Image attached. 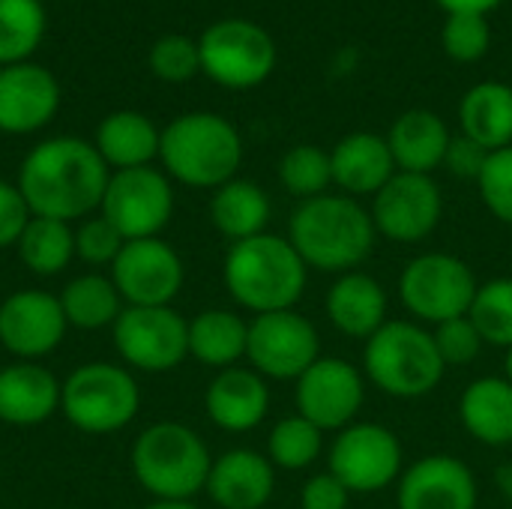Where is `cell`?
Masks as SVG:
<instances>
[{
    "label": "cell",
    "mask_w": 512,
    "mask_h": 509,
    "mask_svg": "<svg viewBox=\"0 0 512 509\" xmlns=\"http://www.w3.org/2000/svg\"><path fill=\"white\" fill-rule=\"evenodd\" d=\"M15 249L33 276H57L75 258V228L60 219L33 216Z\"/></svg>",
    "instance_id": "cell-32"
},
{
    "label": "cell",
    "mask_w": 512,
    "mask_h": 509,
    "mask_svg": "<svg viewBox=\"0 0 512 509\" xmlns=\"http://www.w3.org/2000/svg\"><path fill=\"white\" fill-rule=\"evenodd\" d=\"M150 69L156 78L180 84L189 81L192 75L201 72V54H198V42L183 36V33H168L159 36L150 48Z\"/></svg>",
    "instance_id": "cell-38"
},
{
    "label": "cell",
    "mask_w": 512,
    "mask_h": 509,
    "mask_svg": "<svg viewBox=\"0 0 512 509\" xmlns=\"http://www.w3.org/2000/svg\"><path fill=\"white\" fill-rule=\"evenodd\" d=\"M279 183L297 201H309L324 195L333 186V165L330 153L315 144L291 147L279 162Z\"/></svg>",
    "instance_id": "cell-36"
},
{
    "label": "cell",
    "mask_w": 512,
    "mask_h": 509,
    "mask_svg": "<svg viewBox=\"0 0 512 509\" xmlns=\"http://www.w3.org/2000/svg\"><path fill=\"white\" fill-rule=\"evenodd\" d=\"M60 387L51 369L39 363H9L0 369V423L39 426L60 411Z\"/></svg>",
    "instance_id": "cell-23"
},
{
    "label": "cell",
    "mask_w": 512,
    "mask_h": 509,
    "mask_svg": "<svg viewBox=\"0 0 512 509\" xmlns=\"http://www.w3.org/2000/svg\"><path fill=\"white\" fill-rule=\"evenodd\" d=\"M462 135L483 144L489 153L512 144V87L504 81L474 84L459 105Z\"/></svg>",
    "instance_id": "cell-30"
},
{
    "label": "cell",
    "mask_w": 512,
    "mask_h": 509,
    "mask_svg": "<svg viewBox=\"0 0 512 509\" xmlns=\"http://www.w3.org/2000/svg\"><path fill=\"white\" fill-rule=\"evenodd\" d=\"M249 321L231 309H204L189 321V357L216 372L246 360Z\"/></svg>",
    "instance_id": "cell-29"
},
{
    "label": "cell",
    "mask_w": 512,
    "mask_h": 509,
    "mask_svg": "<svg viewBox=\"0 0 512 509\" xmlns=\"http://www.w3.org/2000/svg\"><path fill=\"white\" fill-rule=\"evenodd\" d=\"M351 492L330 474H312L300 489V509H348Z\"/></svg>",
    "instance_id": "cell-44"
},
{
    "label": "cell",
    "mask_w": 512,
    "mask_h": 509,
    "mask_svg": "<svg viewBox=\"0 0 512 509\" xmlns=\"http://www.w3.org/2000/svg\"><path fill=\"white\" fill-rule=\"evenodd\" d=\"M144 509H198L192 501H153L150 507Z\"/></svg>",
    "instance_id": "cell-47"
},
{
    "label": "cell",
    "mask_w": 512,
    "mask_h": 509,
    "mask_svg": "<svg viewBox=\"0 0 512 509\" xmlns=\"http://www.w3.org/2000/svg\"><path fill=\"white\" fill-rule=\"evenodd\" d=\"M297 414L315 423L324 435L342 432L357 423L366 402V375L342 357L315 360L294 381Z\"/></svg>",
    "instance_id": "cell-14"
},
{
    "label": "cell",
    "mask_w": 512,
    "mask_h": 509,
    "mask_svg": "<svg viewBox=\"0 0 512 509\" xmlns=\"http://www.w3.org/2000/svg\"><path fill=\"white\" fill-rule=\"evenodd\" d=\"M159 141L162 129H156L150 117L138 111H114L99 123L93 147L111 171H126L159 159Z\"/></svg>",
    "instance_id": "cell-27"
},
{
    "label": "cell",
    "mask_w": 512,
    "mask_h": 509,
    "mask_svg": "<svg viewBox=\"0 0 512 509\" xmlns=\"http://www.w3.org/2000/svg\"><path fill=\"white\" fill-rule=\"evenodd\" d=\"M468 318L492 348H512V276L480 282Z\"/></svg>",
    "instance_id": "cell-35"
},
{
    "label": "cell",
    "mask_w": 512,
    "mask_h": 509,
    "mask_svg": "<svg viewBox=\"0 0 512 509\" xmlns=\"http://www.w3.org/2000/svg\"><path fill=\"white\" fill-rule=\"evenodd\" d=\"M69 324L60 300L39 288L12 291L0 303V345L15 357L36 363L54 354L66 336Z\"/></svg>",
    "instance_id": "cell-17"
},
{
    "label": "cell",
    "mask_w": 512,
    "mask_h": 509,
    "mask_svg": "<svg viewBox=\"0 0 512 509\" xmlns=\"http://www.w3.org/2000/svg\"><path fill=\"white\" fill-rule=\"evenodd\" d=\"M99 213L120 231L123 240L159 237L174 216L171 177L153 165L111 171Z\"/></svg>",
    "instance_id": "cell-12"
},
{
    "label": "cell",
    "mask_w": 512,
    "mask_h": 509,
    "mask_svg": "<svg viewBox=\"0 0 512 509\" xmlns=\"http://www.w3.org/2000/svg\"><path fill=\"white\" fill-rule=\"evenodd\" d=\"M450 129L447 123L429 111V108H411L387 132V144L393 153V162L399 171L408 174H432L444 165L447 147H450Z\"/></svg>",
    "instance_id": "cell-25"
},
{
    "label": "cell",
    "mask_w": 512,
    "mask_h": 509,
    "mask_svg": "<svg viewBox=\"0 0 512 509\" xmlns=\"http://www.w3.org/2000/svg\"><path fill=\"white\" fill-rule=\"evenodd\" d=\"M45 3L0 0V66L24 63L45 39Z\"/></svg>",
    "instance_id": "cell-33"
},
{
    "label": "cell",
    "mask_w": 512,
    "mask_h": 509,
    "mask_svg": "<svg viewBox=\"0 0 512 509\" xmlns=\"http://www.w3.org/2000/svg\"><path fill=\"white\" fill-rule=\"evenodd\" d=\"M159 159L171 180L192 189H219L240 171L243 138L231 120L210 111H189L162 129Z\"/></svg>",
    "instance_id": "cell-4"
},
{
    "label": "cell",
    "mask_w": 512,
    "mask_h": 509,
    "mask_svg": "<svg viewBox=\"0 0 512 509\" xmlns=\"http://www.w3.org/2000/svg\"><path fill=\"white\" fill-rule=\"evenodd\" d=\"M129 369L162 375L189 357V321L174 306H126L111 327Z\"/></svg>",
    "instance_id": "cell-11"
},
{
    "label": "cell",
    "mask_w": 512,
    "mask_h": 509,
    "mask_svg": "<svg viewBox=\"0 0 512 509\" xmlns=\"http://www.w3.org/2000/svg\"><path fill=\"white\" fill-rule=\"evenodd\" d=\"M270 213H273L270 195L258 183H252V180L234 177L225 186L213 189L210 222L231 243H240V240L264 234L267 222H270Z\"/></svg>",
    "instance_id": "cell-28"
},
{
    "label": "cell",
    "mask_w": 512,
    "mask_h": 509,
    "mask_svg": "<svg viewBox=\"0 0 512 509\" xmlns=\"http://www.w3.org/2000/svg\"><path fill=\"white\" fill-rule=\"evenodd\" d=\"M204 492L219 509H264L276 492V468L267 453L234 447L213 459Z\"/></svg>",
    "instance_id": "cell-21"
},
{
    "label": "cell",
    "mask_w": 512,
    "mask_h": 509,
    "mask_svg": "<svg viewBox=\"0 0 512 509\" xmlns=\"http://www.w3.org/2000/svg\"><path fill=\"white\" fill-rule=\"evenodd\" d=\"M480 282L474 270L450 252H426L405 264L399 300L417 324H444L468 315Z\"/></svg>",
    "instance_id": "cell-8"
},
{
    "label": "cell",
    "mask_w": 512,
    "mask_h": 509,
    "mask_svg": "<svg viewBox=\"0 0 512 509\" xmlns=\"http://www.w3.org/2000/svg\"><path fill=\"white\" fill-rule=\"evenodd\" d=\"M447 12H477V15H486L492 12L501 0H438Z\"/></svg>",
    "instance_id": "cell-45"
},
{
    "label": "cell",
    "mask_w": 512,
    "mask_h": 509,
    "mask_svg": "<svg viewBox=\"0 0 512 509\" xmlns=\"http://www.w3.org/2000/svg\"><path fill=\"white\" fill-rule=\"evenodd\" d=\"M60 108V84L39 63L0 66V132L30 135L45 129Z\"/></svg>",
    "instance_id": "cell-19"
},
{
    "label": "cell",
    "mask_w": 512,
    "mask_h": 509,
    "mask_svg": "<svg viewBox=\"0 0 512 509\" xmlns=\"http://www.w3.org/2000/svg\"><path fill=\"white\" fill-rule=\"evenodd\" d=\"M477 504L480 486L474 471L450 453L417 459L396 483L399 509H477Z\"/></svg>",
    "instance_id": "cell-18"
},
{
    "label": "cell",
    "mask_w": 512,
    "mask_h": 509,
    "mask_svg": "<svg viewBox=\"0 0 512 509\" xmlns=\"http://www.w3.org/2000/svg\"><path fill=\"white\" fill-rule=\"evenodd\" d=\"M477 189H480L486 210L498 222L512 225V144L489 153V162L477 180Z\"/></svg>",
    "instance_id": "cell-41"
},
{
    "label": "cell",
    "mask_w": 512,
    "mask_h": 509,
    "mask_svg": "<svg viewBox=\"0 0 512 509\" xmlns=\"http://www.w3.org/2000/svg\"><path fill=\"white\" fill-rule=\"evenodd\" d=\"M60 309L66 315V324L75 330H105L114 327L120 312L126 309L117 285L111 276L102 273H84L66 282V288L57 294Z\"/></svg>",
    "instance_id": "cell-31"
},
{
    "label": "cell",
    "mask_w": 512,
    "mask_h": 509,
    "mask_svg": "<svg viewBox=\"0 0 512 509\" xmlns=\"http://www.w3.org/2000/svg\"><path fill=\"white\" fill-rule=\"evenodd\" d=\"M441 42L444 51L456 60V63H477L492 42V27L486 21V15L477 12H450L441 30Z\"/></svg>",
    "instance_id": "cell-37"
},
{
    "label": "cell",
    "mask_w": 512,
    "mask_h": 509,
    "mask_svg": "<svg viewBox=\"0 0 512 509\" xmlns=\"http://www.w3.org/2000/svg\"><path fill=\"white\" fill-rule=\"evenodd\" d=\"M141 411V387L126 366L84 363L60 387V414L84 435H111L126 429Z\"/></svg>",
    "instance_id": "cell-7"
},
{
    "label": "cell",
    "mask_w": 512,
    "mask_h": 509,
    "mask_svg": "<svg viewBox=\"0 0 512 509\" xmlns=\"http://www.w3.org/2000/svg\"><path fill=\"white\" fill-rule=\"evenodd\" d=\"M324 453V432L300 414L282 417L267 435V459L279 471H306Z\"/></svg>",
    "instance_id": "cell-34"
},
{
    "label": "cell",
    "mask_w": 512,
    "mask_h": 509,
    "mask_svg": "<svg viewBox=\"0 0 512 509\" xmlns=\"http://www.w3.org/2000/svg\"><path fill=\"white\" fill-rule=\"evenodd\" d=\"M111 168L84 138L60 135L39 141L21 162L15 186L33 216L75 222L99 213Z\"/></svg>",
    "instance_id": "cell-1"
},
{
    "label": "cell",
    "mask_w": 512,
    "mask_h": 509,
    "mask_svg": "<svg viewBox=\"0 0 512 509\" xmlns=\"http://www.w3.org/2000/svg\"><path fill=\"white\" fill-rule=\"evenodd\" d=\"M138 486L153 501H192L207 489L213 456L204 438L174 420L147 426L129 453Z\"/></svg>",
    "instance_id": "cell-5"
},
{
    "label": "cell",
    "mask_w": 512,
    "mask_h": 509,
    "mask_svg": "<svg viewBox=\"0 0 512 509\" xmlns=\"http://www.w3.org/2000/svg\"><path fill=\"white\" fill-rule=\"evenodd\" d=\"M330 165H333V183L342 189V195H351L357 201L366 195L375 198L399 171L387 138L375 132L345 135L330 150Z\"/></svg>",
    "instance_id": "cell-24"
},
{
    "label": "cell",
    "mask_w": 512,
    "mask_h": 509,
    "mask_svg": "<svg viewBox=\"0 0 512 509\" xmlns=\"http://www.w3.org/2000/svg\"><path fill=\"white\" fill-rule=\"evenodd\" d=\"M285 237L309 270L342 276L369 261L378 231L372 213L357 198L324 192L294 207Z\"/></svg>",
    "instance_id": "cell-2"
},
{
    "label": "cell",
    "mask_w": 512,
    "mask_h": 509,
    "mask_svg": "<svg viewBox=\"0 0 512 509\" xmlns=\"http://www.w3.org/2000/svg\"><path fill=\"white\" fill-rule=\"evenodd\" d=\"M33 219L21 189L15 183L0 180V249L18 246L27 222Z\"/></svg>",
    "instance_id": "cell-42"
},
{
    "label": "cell",
    "mask_w": 512,
    "mask_h": 509,
    "mask_svg": "<svg viewBox=\"0 0 512 509\" xmlns=\"http://www.w3.org/2000/svg\"><path fill=\"white\" fill-rule=\"evenodd\" d=\"M327 471L351 495H378L399 483L405 471V450L384 423H351L336 432L327 450Z\"/></svg>",
    "instance_id": "cell-10"
},
{
    "label": "cell",
    "mask_w": 512,
    "mask_h": 509,
    "mask_svg": "<svg viewBox=\"0 0 512 509\" xmlns=\"http://www.w3.org/2000/svg\"><path fill=\"white\" fill-rule=\"evenodd\" d=\"M498 489L504 492L507 501H512V465H504V468L498 471Z\"/></svg>",
    "instance_id": "cell-46"
},
{
    "label": "cell",
    "mask_w": 512,
    "mask_h": 509,
    "mask_svg": "<svg viewBox=\"0 0 512 509\" xmlns=\"http://www.w3.org/2000/svg\"><path fill=\"white\" fill-rule=\"evenodd\" d=\"M108 276L126 306H171L183 291L186 267L171 243L147 237L126 240Z\"/></svg>",
    "instance_id": "cell-16"
},
{
    "label": "cell",
    "mask_w": 512,
    "mask_h": 509,
    "mask_svg": "<svg viewBox=\"0 0 512 509\" xmlns=\"http://www.w3.org/2000/svg\"><path fill=\"white\" fill-rule=\"evenodd\" d=\"M366 381L393 399H423L435 393L447 366L435 348L432 330L417 321H387L363 348Z\"/></svg>",
    "instance_id": "cell-6"
},
{
    "label": "cell",
    "mask_w": 512,
    "mask_h": 509,
    "mask_svg": "<svg viewBox=\"0 0 512 509\" xmlns=\"http://www.w3.org/2000/svg\"><path fill=\"white\" fill-rule=\"evenodd\" d=\"M372 222L378 237L411 246L435 234L444 216V195L432 174L396 171L372 198Z\"/></svg>",
    "instance_id": "cell-15"
},
{
    "label": "cell",
    "mask_w": 512,
    "mask_h": 509,
    "mask_svg": "<svg viewBox=\"0 0 512 509\" xmlns=\"http://www.w3.org/2000/svg\"><path fill=\"white\" fill-rule=\"evenodd\" d=\"M222 282L231 300L252 315L285 312L297 309L303 300L309 267L288 237L264 231L231 243L222 264Z\"/></svg>",
    "instance_id": "cell-3"
},
{
    "label": "cell",
    "mask_w": 512,
    "mask_h": 509,
    "mask_svg": "<svg viewBox=\"0 0 512 509\" xmlns=\"http://www.w3.org/2000/svg\"><path fill=\"white\" fill-rule=\"evenodd\" d=\"M201 72L228 90H252L264 84L276 66L273 36L246 18H222L198 39Z\"/></svg>",
    "instance_id": "cell-9"
},
{
    "label": "cell",
    "mask_w": 512,
    "mask_h": 509,
    "mask_svg": "<svg viewBox=\"0 0 512 509\" xmlns=\"http://www.w3.org/2000/svg\"><path fill=\"white\" fill-rule=\"evenodd\" d=\"M504 378L512 384V348L504 351Z\"/></svg>",
    "instance_id": "cell-48"
},
{
    "label": "cell",
    "mask_w": 512,
    "mask_h": 509,
    "mask_svg": "<svg viewBox=\"0 0 512 509\" xmlns=\"http://www.w3.org/2000/svg\"><path fill=\"white\" fill-rule=\"evenodd\" d=\"M486 162H489V150L483 144H477L468 135H453L450 138V147H447V156H444V168L453 177L477 183L483 168H486Z\"/></svg>",
    "instance_id": "cell-43"
},
{
    "label": "cell",
    "mask_w": 512,
    "mask_h": 509,
    "mask_svg": "<svg viewBox=\"0 0 512 509\" xmlns=\"http://www.w3.org/2000/svg\"><path fill=\"white\" fill-rule=\"evenodd\" d=\"M327 321L333 324L336 333L348 336V339H372L390 318V297L387 288L363 273V270H351L336 276V282L327 288Z\"/></svg>",
    "instance_id": "cell-22"
},
{
    "label": "cell",
    "mask_w": 512,
    "mask_h": 509,
    "mask_svg": "<svg viewBox=\"0 0 512 509\" xmlns=\"http://www.w3.org/2000/svg\"><path fill=\"white\" fill-rule=\"evenodd\" d=\"M432 339H435V348H438V354H441L447 369L471 366L483 354V348H486L480 330L474 327V321L468 315L438 324L432 330Z\"/></svg>",
    "instance_id": "cell-40"
},
{
    "label": "cell",
    "mask_w": 512,
    "mask_h": 509,
    "mask_svg": "<svg viewBox=\"0 0 512 509\" xmlns=\"http://www.w3.org/2000/svg\"><path fill=\"white\" fill-rule=\"evenodd\" d=\"M123 243L126 240L120 237V231L102 213L81 219V225L75 228V258L90 267H111Z\"/></svg>",
    "instance_id": "cell-39"
},
{
    "label": "cell",
    "mask_w": 512,
    "mask_h": 509,
    "mask_svg": "<svg viewBox=\"0 0 512 509\" xmlns=\"http://www.w3.org/2000/svg\"><path fill=\"white\" fill-rule=\"evenodd\" d=\"M204 411L222 432L243 435L258 429L270 414V387L252 366H231L216 372L204 393Z\"/></svg>",
    "instance_id": "cell-20"
},
{
    "label": "cell",
    "mask_w": 512,
    "mask_h": 509,
    "mask_svg": "<svg viewBox=\"0 0 512 509\" xmlns=\"http://www.w3.org/2000/svg\"><path fill=\"white\" fill-rule=\"evenodd\" d=\"M465 432L486 447H512V384L504 375H486L465 387L459 399Z\"/></svg>",
    "instance_id": "cell-26"
},
{
    "label": "cell",
    "mask_w": 512,
    "mask_h": 509,
    "mask_svg": "<svg viewBox=\"0 0 512 509\" xmlns=\"http://www.w3.org/2000/svg\"><path fill=\"white\" fill-rule=\"evenodd\" d=\"M321 336L297 309L255 315L249 321L246 363L267 381H297L321 360Z\"/></svg>",
    "instance_id": "cell-13"
},
{
    "label": "cell",
    "mask_w": 512,
    "mask_h": 509,
    "mask_svg": "<svg viewBox=\"0 0 512 509\" xmlns=\"http://www.w3.org/2000/svg\"><path fill=\"white\" fill-rule=\"evenodd\" d=\"M39 3H48V0H39Z\"/></svg>",
    "instance_id": "cell-49"
}]
</instances>
